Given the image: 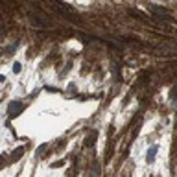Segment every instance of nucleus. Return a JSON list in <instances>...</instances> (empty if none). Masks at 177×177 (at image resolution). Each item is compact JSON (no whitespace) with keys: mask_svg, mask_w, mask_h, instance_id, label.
I'll return each mask as SVG.
<instances>
[{"mask_svg":"<svg viewBox=\"0 0 177 177\" xmlns=\"http://www.w3.org/2000/svg\"><path fill=\"white\" fill-rule=\"evenodd\" d=\"M13 72H20V65H19V63H15V65H13Z\"/></svg>","mask_w":177,"mask_h":177,"instance_id":"obj_4","label":"nucleus"},{"mask_svg":"<svg viewBox=\"0 0 177 177\" xmlns=\"http://www.w3.org/2000/svg\"><path fill=\"white\" fill-rule=\"evenodd\" d=\"M20 111H22V103L20 101H11L9 103V107H7V115L13 118V116H17Z\"/></svg>","mask_w":177,"mask_h":177,"instance_id":"obj_1","label":"nucleus"},{"mask_svg":"<svg viewBox=\"0 0 177 177\" xmlns=\"http://www.w3.org/2000/svg\"><path fill=\"white\" fill-rule=\"evenodd\" d=\"M157 150H159V146H151V148H150V151H148V162H151V160L155 159V155H157Z\"/></svg>","mask_w":177,"mask_h":177,"instance_id":"obj_2","label":"nucleus"},{"mask_svg":"<svg viewBox=\"0 0 177 177\" xmlns=\"http://www.w3.org/2000/svg\"><path fill=\"white\" fill-rule=\"evenodd\" d=\"M22 153H24V148H19V150H17V153L13 151V155H11V159H13V160H17V159H19L20 155H22Z\"/></svg>","mask_w":177,"mask_h":177,"instance_id":"obj_3","label":"nucleus"}]
</instances>
